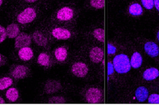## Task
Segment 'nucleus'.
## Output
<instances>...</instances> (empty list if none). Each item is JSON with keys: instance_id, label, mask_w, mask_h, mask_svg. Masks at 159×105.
<instances>
[{"instance_id": "obj_29", "label": "nucleus", "mask_w": 159, "mask_h": 105, "mask_svg": "<svg viewBox=\"0 0 159 105\" xmlns=\"http://www.w3.org/2000/svg\"><path fill=\"white\" fill-rule=\"evenodd\" d=\"M116 52V48L112 44L108 43L107 45V53L109 55L114 54Z\"/></svg>"}, {"instance_id": "obj_32", "label": "nucleus", "mask_w": 159, "mask_h": 105, "mask_svg": "<svg viewBox=\"0 0 159 105\" xmlns=\"http://www.w3.org/2000/svg\"><path fill=\"white\" fill-rule=\"evenodd\" d=\"M5 103V101H4V100L3 99V98H1V97H0V104H3V103Z\"/></svg>"}, {"instance_id": "obj_9", "label": "nucleus", "mask_w": 159, "mask_h": 105, "mask_svg": "<svg viewBox=\"0 0 159 105\" xmlns=\"http://www.w3.org/2000/svg\"><path fill=\"white\" fill-rule=\"evenodd\" d=\"M52 34L55 38L60 40H66L71 37V33L68 30L60 27L53 29Z\"/></svg>"}, {"instance_id": "obj_17", "label": "nucleus", "mask_w": 159, "mask_h": 105, "mask_svg": "<svg viewBox=\"0 0 159 105\" xmlns=\"http://www.w3.org/2000/svg\"><path fill=\"white\" fill-rule=\"evenodd\" d=\"M33 39L39 46H45L47 43V38L40 32L35 31L33 33Z\"/></svg>"}, {"instance_id": "obj_20", "label": "nucleus", "mask_w": 159, "mask_h": 105, "mask_svg": "<svg viewBox=\"0 0 159 105\" xmlns=\"http://www.w3.org/2000/svg\"><path fill=\"white\" fill-rule=\"evenodd\" d=\"M6 96L9 101L14 102L19 97V92L16 88H11L6 91Z\"/></svg>"}, {"instance_id": "obj_1", "label": "nucleus", "mask_w": 159, "mask_h": 105, "mask_svg": "<svg viewBox=\"0 0 159 105\" xmlns=\"http://www.w3.org/2000/svg\"><path fill=\"white\" fill-rule=\"evenodd\" d=\"M112 65L114 70L120 74L129 72L131 68L130 60L125 54L117 55L113 59Z\"/></svg>"}, {"instance_id": "obj_7", "label": "nucleus", "mask_w": 159, "mask_h": 105, "mask_svg": "<svg viewBox=\"0 0 159 105\" xmlns=\"http://www.w3.org/2000/svg\"><path fill=\"white\" fill-rule=\"evenodd\" d=\"M73 17V11L68 7H63L60 9L57 14V17L60 21H69Z\"/></svg>"}, {"instance_id": "obj_2", "label": "nucleus", "mask_w": 159, "mask_h": 105, "mask_svg": "<svg viewBox=\"0 0 159 105\" xmlns=\"http://www.w3.org/2000/svg\"><path fill=\"white\" fill-rule=\"evenodd\" d=\"M36 17V12L32 7H27L21 12L17 17V21L22 24L29 23L34 21Z\"/></svg>"}, {"instance_id": "obj_26", "label": "nucleus", "mask_w": 159, "mask_h": 105, "mask_svg": "<svg viewBox=\"0 0 159 105\" xmlns=\"http://www.w3.org/2000/svg\"><path fill=\"white\" fill-rule=\"evenodd\" d=\"M143 6L147 9H152L154 6L153 0H141Z\"/></svg>"}, {"instance_id": "obj_3", "label": "nucleus", "mask_w": 159, "mask_h": 105, "mask_svg": "<svg viewBox=\"0 0 159 105\" xmlns=\"http://www.w3.org/2000/svg\"><path fill=\"white\" fill-rule=\"evenodd\" d=\"M86 99L89 103H98L102 99V93L97 88H89L86 93Z\"/></svg>"}, {"instance_id": "obj_15", "label": "nucleus", "mask_w": 159, "mask_h": 105, "mask_svg": "<svg viewBox=\"0 0 159 105\" xmlns=\"http://www.w3.org/2000/svg\"><path fill=\"white\" fill-rule=\"evenodd\" d=\"M130 63L131 66L134 68H138L140 67L142 63V57L140 53L137 52H134L131 57Z\"/></svg>"}, {"instance_id": "obj_24", "label": "nucleus", "mask_w": 159, "mask_h": 105, "mask_svg": "<svg viewBox=\"0 0 159 105\" xmlns=\"http://www.w3.org/2000/svg\"><path fill=\"white\" fill-rule=\"evenodd\" d=\"M90 3L96 9H102L104 6V0H90Z\"/></svg>"}, {"instance_id": "obj_13", "label": "nucleus", "mask_w": 159, "mask_h": 105, "mask_svg": "<svg viewBox=\"0 0 159 105\" xmlns=\"http://www.w3.org/2000/svg\"><path fill=\"white\" fill-rule=\"evenodd\" d=\"M159 76V71L155 68H150L147 69L143 73V78L147 81L155 80Z\"/></svg>"}, {"instance_id": "obj_34", "label": "nucleus", "mask_w": 159, "mask_h": 105, "mask_svg": "<svg viewBox=\"0 0 159 105\" xmlns=\"http://www.w3.org/2000/svg\"><path fill=\"white\" fill-rule=\"evenodd\" d=\"M157 39H158V40L159 41V30L158 31V32H157Z\"/></svg>"}, {"instance_id": "obj_18", "label": "nucleus", "mask_w": 159, "mask_h": 105, "mask_svg": "<svg viewBox=\"0 0 159 105\" xmlns=\"http://www.w3.org/2000/svg\"><path fill=\"white\" fill-rule=\"evenodd\" d=\"M55 57L59 62H63L67 57V50L64 47H58L55 51Z\"/></svg>"}, {"instance_id": "obj_36", "label": "nucleus", "mask_w": 159, "mask_h": 105, "mask_svg": "<svg viewBox=\"0 0 159 105\" xmlns=\"http://www.w3.org/2000/svg\"><path fill=\"white\" fill-rule=\"evenodd\" d=\"M1 55H0V62H1Z\"/></svg>"}, {"instance_id": "obj_35", "label": "nucleus", "mask_w": 159, "mask_h": 105, "mask_svg": "<svg viewBox=\"0 0 159 105\" xmlns=\"http://www.w3.org/2000/svg\"><path fill=\"white\" fill-rule=\"evenodd\" d=\"M2 0H0V6L2 4Z\"/></svg>"}, {"instance_id": "obj_21", "label": "nucleus", "mask_w": 159, "mask_h": 105, "mask_svg": "<svg viewBox=\"0 0 159 105\" xmlns=\"http://www.w3.org/2000/svg\"><path fill=\"white\" fill-rule=\"evenodd\" d=\"M12 80L9 77H4L0 79V90H4L12 85Z\"/></svg>"}, {"instance_id": "obj_27", "label": "nucleus", "mask_w": 159, "mask_h": 105, "mask_svg": "<svg viewBox=\"0 0 159 105\" xmlns=\"http://www.w3.org/2000/svg\"><path fill=\"white\" fill-rule=\"evenodd\" d=\"M49 102L51 103H65V101L63 98L55 96L50 98L49 100Z\"/></svg>"}, {"instance_id": "obj_28", "label": "nucleus", "mask_w": 159, "mask_h": 105, "mask_svg": "<svg viewBox=\"0 0 159 105\" xmlns=\"http://www.w3.org/2000/svg\"><path fill=\"white\" fill-rule=\"evenodd\" d=\"M6 32L4 27L0 25V43L2 42L6 37Z\"/></svg>"}, {"instance_id": "obj_6", "label": "nucleus", "mask_w": 159, "mask_h": 105, "mask_svg": "<svg viewBox=\"0 0 159 105\" xmlns=\"http://www.w3.org/2000/svg\"><path fill=\"white\" fill-rule=\"evenodd\" d=\"M89 58L94 63H99L102 61L104 58V52L102 48L94 47L89 52Z\"/></svg>"}, {"instance_id": "obj_31", "label": "nucleus", "mask_w": 159, "mask_h": 105, "mask_svg": "<svg viewBox=\"0 0 159 105\" xmlns=\"http://www.w3.org/2000/svg\"><path fill=\"white\" fill-rule=\"evenodd\" d=\"M153 2L156 9L159 11V0H153Z\"/></svg>"}, {"instance_id": "obj_19", "label": "nucleus", "mask_w": 159, "mask_h": 105, "mask_svg": "<svg viewBox=\"0 0 159 105\" xmlns=\"http://www.w3.org/2000/svg\"><path fill=\"white\" fill-rule=\"evenodd\" d=\"M129 12L132 16H138L142 14L143 9L141 5L138 3H134L129 6Z\"/></svg>"}, {"instance_id": "obj_25", "label": "nucleus", "mask_w": 159, "mask_h": 105, "mask_svg": "<svg viewBox=\"0 0 159 105\" xmlns=\"http://www.w3.org/2000/svg\"><path fill=\"white\" fill-rule=\"evenodd\" d=\"M148 103L150 104H159V94H152L148 99Z\"/></svg>"}, {"instance_id": "obj_12", "label": "nucleus", "mask_w": 159, "mask_h": 105, "mask_svg": "<svg viewBox=\"0 0 159 105\" xmlns=\"http://www.w3.org/2000/svg\"><path fill=\"white\" fill-rule=\"evenodd\" d=\"M148 96V89L144 86H140L135 91V98L140 103L145 102Z\"/></svg>"}, {"instance_id": "obj_4", "label": "nucleus", "mask_w": 159, "mask_h": 105, "mask_svg": "<svg viewBox=\"0 0 159 105\" xmlns=\"http://www.w3.org/2000/svg\"><path fill=\"white\" fill-rule=\"evenodd\" d=\"M71 71L77 77L82 78L85 76L88 72L87 65L82 62L75 63L71 66Z\"/></svg>"}, {"instance_id": "obj_11", "label": "nucleus", "mask_w": 159, "mask_h": 105, "mask_svg": "<svg viewBox=\"0 0 159 105\" xmlns=\"http://www.w3.org/2000/svg\"><path fill=\"white\" fill-rule=\"evenodd\" d=\"M34 55L32 50L28 47L21 48L18 52V56L23 61H28L30 60Z\"/></svg>"}, {"instance_id": "obj_5", "label": "nucleus", "mask_w": 159, "mask_h": 105, "mask_svg": "<svg viewBox=\"0 0 159 105\" xmlns=\"http://www.w3.org/2000/svg\"><path fill=\"white\" fill-rule=\"evenodd\" d=\"M31 43L30 37L24 32L19 34L15 40V47L17 48H21L29 46Z\"/></svg>"}, {"instance_id": "obj_16", "label": "nucleus", "mask_w": 159, "mask_h": 105, "mask_svg": "<svg viewBox=\"0 0 159 105\" xmlns=\"http://www.w3.org/2000/svg\"><path fill=\"white\" fill-rule=\"evenodd\" d=\"M27 68L23 65H17L13 70L12 75L15 78H23L26 76Z\"/></svg>"}, {"instance_id": "obj_33", "label": "nucleus", "mask_w": 159, "mask_h": 105, "mask_svg": "<svg viewBox=\"0 0 159 105\" xmlns=\"http://www.w3.org/2000/svg\"><path fill=\"white\" fill-rule=\"evenodd\" d=\"M26 2H34L35 1H37V0H24Z\"/></svg>"}, {"instance_id": "obj_23", "label": "nucleus", "mask_w": 159, "mask_h": 105, "mask_svg": "<svg viewBox=\"0 0 159 105\" xmlns=\"http://www.w3.org/2000/svg\"><path fill=\"white\" fill-rule=\"evenodd\" d=\"M93 35L94 37L100 42L104 41V31L101 28L96 29L93 31Z\"/></svg>"}, {"instance_id": "obj_22", "label": "nucleus", "mask_w": 159, "mask_h": 105, "mask_svg": "<svg viewBox=\"0 0 159 105\" xmlns=\"http://www.w3.org/2000/svg\"><path fill=\"white\" fill-rule=\"evenodd\" d=\"M37 62L42 66H47L49 63V57L45 53H42L39 55Z\"/></svg>"}, {"instance_id": "obj_10", "label": "nucleus", "mask_w": 159, "mask_h": 105, "mask_svg": "<svg viewBox=\"0 0 159 105\" xmlns=\"http://www.w3.org/2000/svg\"><path fill=\"white\" fill-rule=\"evenodd\" d=\"M60 88V83L53 80H48L47 81L44 86L45 91L47 93H53L58 91Z\"/></svg>"}, {"instance_id": "obj_30", "label": "nucleus", "mask_w": 159, "mask_h": 105, "mask_svg": "<svg viewBox=\"0 0 159 105\" xmlns=\"http://www.w3.org/2000/svg\"><path fill=\"white\" fill-rule=\"evenodd\" d=\"M114 68L113 66V65L111 62H109L107 63V75H111L114 73Z\"/></svg>"}, {"instance_id": "obj_14", "label": "nucleus", "mask_w": 159, "mask_h": 105, "mask_svg": "<svg viewBox=\"0 0 159 105\" xmlns=\"http://www.w3.org/2000/svg\"><path fill=\"white\" fill-rule=\"evenodd\" d=\"M6 35L11 39L16 37L20 32V29L19 26L16 24H11L7 25L6 29Z\"/></svg>"}, {"instance_id": "obj_8", "label": "nucleus", "mask_w": 159, "mask_h": 105, "mask_svg": "<svg viewBox=\"0 0 159 105\" xmlns=\"http://www.w3.org/2000/svg\"><path fill=\"white\" fill-rule=\"evenodd\" d=\"M145 52L152 57H157L159 54V47L153 42H147L144 45Z\"/></svg>"}]
</instances>
